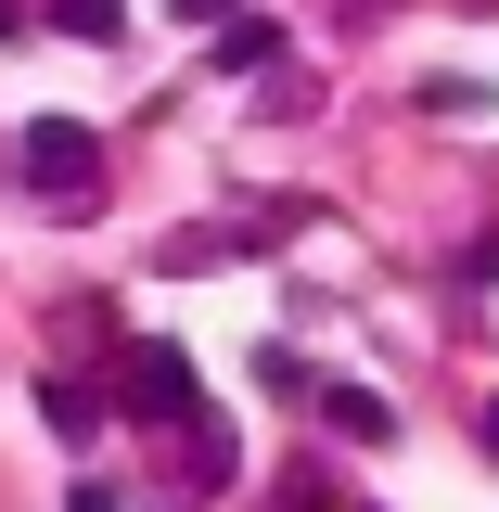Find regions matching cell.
Returning a JSON list of instances; mask_svg holds the SVG:
<instances>
[{"mask_svg":"<svg viewBox=\"0 0 499 512\" xmlns=\"http://www.w3.org/2000/svg\"><path fill=\"white\" fill-rule=\"evenodd\" d=\"M13 167H26V192H39V205H77V192L103 180V141H90L77 116H39L26 141H13Z\"/></svg>","mask_w":499,"mask_h":512,"instance_id":"obj_1","label":"cell"},{"mask_svg":"<svg viewBox=\"0 0 499 512\" xmlns=\"http://www.w3.org/2000/svg\"><path fill=\"white\" fill-rule=\"evenodd\" d=\"M128 410H141V423H205V384H192V359L180 346H128Z\"/></svg>","mask_w":499,"mask_h":512,"instance_id":"obj_2","label":"cell"},{"mask_svg":"<svg viewBox=\"0 0 499 512\" xmlns=\"http://www.w3.org/2000/svg\"><path fill=\"white\" fill-rule=\"evenodd\" d=\"M320 423H333L346 448H384V436H397V410H384V397H359V384H320Z\"/></svg>","mask_w":499,"mask_h":512,"instance_id":"obj_3","label":"cell"},{"mask_svg":"<svg viewBox=\"0 0 499 512\" xmlns=\"http://www.w3.org/2000/svg\"><path fill=\"white\" fill-rule=\"evenodd\" d=\"M128 0H52V39H116Z\"/></svg>","mask_w":499,"mask_h":512,"instance_id":"obj_4","label":"cell"},{"mask_svg":"<svg viewBox=\"0 0 499 512\" xmlns=\"http://www.w3.org/2000/svg\"><path fill=\"white\" fill-rule=\"evenodd\" d=\"M269 52H282V39H269L256 13H244V26H218V64H231V77H256V64H269Z\"/></svg>","mask_w":499,"mask_h":512,"instance_id":"obj_5","label":"cell"},{"mask_svg":"<svg viewBox=\"0 0 499 512\" xmlns=\"http://www.w3.org/2000/svg\"><path fill=\"white\" fill-rule=\"evenodd\" d=\"M180 13H218V0H180Z\"/></svg>","mask_w":499,"mask_h":512,"instance_id":"obj_6","label":"cell"},{"mask_svg":"<svg viewBox=\"0 0 499 512\" xmlns=\"http://www.w3.org/2000/svg\"><path fill=\"white\" fill-rule=\"evenodd\" d=\"M487 448H499V410H487Z\"/></svg>","mask_w":499,"mask_h":512,"instance_id":"obj_7","label":"cell"}]
</instances>
